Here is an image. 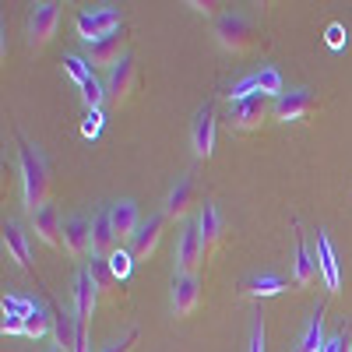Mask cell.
<instances>
[{
    "mask_svg": "<svg viewBox=\"0 0 352 352\" xmlns=\"http://www.w3.org/2000/svg\"><path fill=\"white\" fill-rule=\"evenodd\" d=\"M21 184H25V208L28 215L50 204V166L36 144L21 141Z\"/></svg>",
    "mask_w": 352,
    "mask_h": 352,
    "instance_id": "6da1fadb",
    "label": "cell"
},
{
    "mask_svg": "<svg viewBox=\"0 0 352 352\" xmlns=\"http://www.w3.org/2000/svg\"><path fill=\"white\" fill-rule=\"evenodd\" d=\"M215 39H219V46L229 50V53H247V50L257 43V25H254L247 14H240V11L219 14V21H215Z\"/></svg>",
    "mask_w": 352,
    "mask_h": 352,
    "instance_id": "7a4b0ae2",
    "label": "cell"
},
{
    "mask_svg": "<svg viewBox=\"0 0 352 352\" xmlns=\"http://www.w3.org/2000/svg\"><path fill=\"white\" fill-rule=\"evenodd\" d=\"M317 109H320V99H317V92H310V88H289L282 99L272 102V116L282 120V124H303Z\"/></svg>",
    "mask_w": 352,
    "mask_h": 352,
    "instance_id": "3957f363",
    "label": "cell"
},
{
    "mask_svg": "<svg viewBox=\"0 0 352 352\" xmlns=\"http://www.w3.org/2000/svg\"><path fill=\"white\" fill-rule=\"evenodd\" d=\"M134 92H138V67H134V56H124V60L113 64L109 74H106V106L120 109L124 102H131Z\"/></svg>",
    "mask_w": 352,
    "mask_h": 352,
    "instance_id": "277c9868",
    "label": "cell"
},
{
    "mask_svg": "<svg viewBox=\"0 0 352 352\" xmlns=\"http://www.w3.org/2000/svg\"><path fill=\"white\" fill-rule=\"evenodd\" d=\"M78 36L92 46L96 39H102V36H113V32H120L124 28V18H120V11L116 8H92V11H81L78 14Z\"/></svg>",
    "mask_w": 352,
    "mask_h": 352,
    "instance_id": "5b68a950",
    "label": "cell"
},
{
    "mask_svg": "<svg viewBox=\"0 0 352 352\" xmlns=\"http://www.w3.org/2000/svg\"><path fill=\"white\" fill-rule=\"evenodd\" d=\"M268 116H272V102H268V96H261V92H257V96H250V99L232 102V109H229V124H232V131L250 134V131H261Z\"/></svg>",
    "mask_w": 352,
    "mask_h": 352,
    "instance_id": "8992f818",
    "label": "cell"
},
{
    "mask_svg": "<svg viewBox=\"0 0 352 352\" xmlns=\"http://www.w3.org/2000/svg\"><path fill=\"white\" fill-rule=\"evenodd\" d=\"M197 204H201V190L194 184V176H180V180L169 187L166 201H162V215L169 222H180V219H187L197 208Z\"/></svg>",
    "mask_w": 352,
    "mask_h": 352,
    "instance_id": "52a82bcc",
    "label": "cell"
},
{
    "mask_svg": "<svg viewBox=\"0 0 352 352\" xmlns=\"http://www.w3.org/2000/svg\"><path fill=\"white\" fill-rule=\"evenodd\" d=\"M56 25H60V4L46 0V4L32 8V14H28V43H32V50L50 46V39L56 36Z\"/></svg>",
    "mask_w": 352,
    "mask_h": 352,
    "instance_id": "ba28073f",
    "label": "cell"
},
{
    "mask_svg": "<svg viewBox=\"0 0 352 352\" xmlns=\"http://www.w3.org/2000/svg\"><path fill=\"white\" fill-rule=\"evenodd\" d=\"M208 261V250H204V240H201V229L197 222L184 229L180 243H176V275H197V268Z\"/></svg>",
    "mask_w": 352,
    "mask_h": 352,
    "instance_id": "9c48e42d",
    "label": "cell"
},
{
    "mask_svg": "<svg viewBox=\"0 0 352 352\" xmlns=\"http://www.w3.org/2000/svg\"><path fill=\"white\" fill-rule=\"evenodd\" d=\"M50 317H53L56 349H64V352H88V331H81L74 314H67L60 307H50Z\"/></svg>",
    "mask_w": 352,
    "mask_h": 352,
    "instance_id": "30bf717a",
    "label": "cell"
},
{
    "mask_svg": "<svg viewBox=\"0 0 352 352\" xmlns=\"http://www.w3.org/2000/svg\"><path fill=\"white\" fill-rule=\"evenodd\" d=\"M166 226H169V219H166L162 212H155V215H148V219H141L138 232L131 236V254H134V261H148V257L159 250Z\"/></svg>",
    "mask_w": 352,
    "mask_h": 352,
    "instance_id": "8fae6325",
    "label": "cell"
},
{
    "mask_svg": "<svg viewBox=\"0 0 352 352\" xmlns=\"http://www.w3.org/2000/svg\"><path fill=\"white\" fill-rule=\"evenodd\" d=\"M85 272H88V278H92L99 300H106V303L120 300V278L113 275L109 257H96V254H92V257H88V264H85Z\"/></svg>",
    "mask_w": 352,
    "mask_h": 352,
    "instance_id": "7c38bea8",
    "label": "cell"
},
{
    "mask_svg": "<svg viewBox=\"0 0 352 352\" xmlns=\"http://www.w3.org/2000/svg\"><path fill=\"white\" fill-rule=\"evenodd\" d=\"M28 219H32V232L46 247H53V250L64 247V222H60V215H56V204H43V208L32 212Z\"/></svg>",
    "mask_w": 352,
    "mask_h": 352,
    "instance_id": "4fadbf2b",
    "label": "cell"
},
{
    "mask_svg": "<svg viewBox=\"0 0 352 352\" xmlns=\"http://www.w3.org/2000/svg\"><path fill=\"white\" fill-rule=\"evenodd\" d=\"M64 250L71 257L92 254V219H85V215L64 219Z\"/></svg>",
    "mask_w": 352,
    "mask_h": 352,
    "instance_id": "5bb4252c",
    "label": "cell"
},
{
    "mask_svg": "<svg viewBox=\"0 0 352 352\" xmlns=\"http://www.w3.org/2000/svg\"><path fill=\"white\" fill-rule=\"evenodd\" d=\"M190 141H194V155L197 159H212V152H215V109L212 106H201L197 109Z\"/></svg>",
    "mask_w": 352,
    "mask_h": 352,
    "instance_id": "9a60e30c",
    "label": "cell"
},
{
    "mask_svg": "<svg viewBox=\"0 0 352 352\" xmlns=\"http://www.w3.org/2000/svg\"><path fill=\"white\" fill-rule=\"evenodd\" d=\"M96 300H99V292H96L92 278H88V272L81 268V272H78V278H74V317H78L81 331L92 328V310H96Z\"/></svg>",
    "mask_w": 352,
    "mask_h": 352,
    "instance_id": "2e32d148",
    "label": "cell"
},
{
    "mask_svg": "<svg viewBox=\"0 0 352 352\" xmlns=\"http://www.w3.org/2000/svg\"><path fill=\"white\" fill-rule=\"evenodd\" d=\"M201 303V282L197 275H176L173 278V314L176 317H190Z\"/></svg>",
    "mask_w": 352,
    "mask_h": 352,
    "instance_id": "e0dca14e",
    "label": "cell"
},
{
    "mask_svg": "<svg viewBox=\"0 0 352 352\" xmlns=\"http://www.w3.org/2000/svg\"><path fill=\"white\" fill-rule=\"evenodd\" d=\"M124 28L120 32H113V36H102L96 39L92 46H88V64L92 67H113V64H120L124 60Z\"/></svg>",
    "mask_w": 352,
    "mask_h": 352,
    "instance_id": "ac0fdd59",
    "label": "cell"
},
{
    "mask_svg": "<svg viewBox=\"0 0 352 352\" xmlns=\"http://www.w3.org/2000/svg\"><path fill=\"white\" fill-rule=\"evenodd\" d=\"M314 257H317L320 275H324V285H328L331 292H338V285H342V275H338V257H335V250H331V240H328V232H324V229H317Z\"/></svg>",
    "mask_w": 352,
    "mask_h": 352,
    "instance_id": "d6986e66",
    "label": "cell"
},
{
    "mask_svg": "<svg viewBox=\"0 0 352 352\" xmlns=\"http://www.w3.org/2000/svg\"><path fill=\"white\" fill-rule=\"evenodd\" d=\"M116 229H113V219H109V204L106 208H99L92 215V254L96 257H109L116 250Z\"/></svg>",
    "mask_w": 352,
    "mask_h": 352,
    "instance_id": "ffe728a7",
    "label": "cell"
},
{
    "mask_svg": "<svg viewBox=\"0 0 352 352\" xmlns=\"http://www.w3.org/2000/svg\"><path fill=\"white\" fill-rule=\"evenodd\" d=\"M197 229H201V240H204V250H215L219 243H222V236H226V222H222V215H219V208L212 201H204L201 204V212H197Z\"/></svg>",
    "mask_w": 352,
    "mask_h": 352,
    "instance_id": "44dd1931",
    "label": "cell"
},
{
    "mask_svg": "<svg viewBox=\"0 0 352 352\" xmlns=\"http://www.w3.org/2000/svg\"><path fill=\"white\" fill-rule=\"evenodd\" d=\"M289 289H292V282L282 275H250L240 285L247 300H268V296H278V292H289Z\"/></svg>",
    "mask_w": 352,
    "mask_h": 352,
    "instance_id": "7402d4cb",
    "label": "cell"
},
{
    "mask_svg": "<svg viewBox=\"0 0 352 352\" xmlns=\"http://www.w3.org/2000/svg\"><path fill=\"white\" fill-rule=\"evenodd\" d=\"M109 219H113V229H116V236H120V240H131L134 232H138V226H141L138 204H134L131 197L113 201V204H109Z\"/></svg>",
    "mask_w": 352,
    "mask_h": 352,
    "instance_id": "603a6c76",
    "label": "cell"
},
{
    "mask_svg": "<svg viewBox=\"0 0 352 352\" xmlns=\"http://www.w3.org/2000/svg\"><path fill=\"white\" fill-rule=\"evenodd\" d=\"M317 257L310 254V247H307V240L300 236L296 240V268H292V285L296 289H310L314 282H317Z\"/></svg>",
    "mask_w": 352,
    "mask_h": 352,
    "instance_id": "cb8c5ba5",
    "label": "cell"
},
{
    "mask_svg": "<svg viewBox=\"0 0 352 352\" xmlns=\"http://www.w3.org/2000/svg\"><path fill=\"white\" fill-rule=\"evenodd\" d=\"M324 307L317 303V310L310 314V324H307V331H303V338H300V345H296V352H324Z\"/></svg>",
    "mask_w": 352,
    "mask_h": 352,
    "instance_id": "d4e9b609",
    "label": "cell"
},
{
    "mask_svg": "<svg viewBox=\"0 0 352 352\" xmlns=\"http://www.w3.org/2000/svg\"><path fill=\"white\" fill-rule=\"evenodd\" d=\"M4 250L11 254V261L18 264V268H28V236H25V229L18 222H8L4 226Z\"/></svg>",
    "mask_w": 352,
    "mask_h": 352,
    "instance_id": "484cf974",
    "label": "cell"
},
{
    "mask_svg": "<svg viewBox=\"0 0 352 352\" xmlns=\"http://www.w3.org/2000/svg\"><path fill=\"white\" fill-rule=\"evenodd\" d=\"M50 331H53V317L43 307H36L32 314L25 317V338H46Z\"/></svg>",
    "mask_w": 352,
    "mask_h": 352,
    "instance_id": "4316f807",
    "label": "cell"
},
{
    "mask_svg": "<svg viewBox=\"0 0 352 352\" xmlns=\"http://www.w3.org/2000/svg\"><path fill=\"white\" fill-rule=\"evenodd\" d=\"M257 85H261V96H268V99H282V96H285L282 74H278L275 67H264V71H257Z\"/></svg>",
    "mask_w": 352,
    "mask_h": 352,
    "instance_id": "83f0119b",
    "label": "cell"
},
{
    "mask_svg": "<svg viewBox=\"0 0 352 352\" xmlns=\"http://www.w3.org/2000/svg\"><path fill=\"white\" fill-rule=\"evenodd\" d=\"M64 71H67V78L78 81V85H85V81L96 78V74H92V64H88L85 56H78V53H67V56H64Z\"/></svg>",
    "mask_w": 352,
    "mask_h": 352,
    "instance_id": "f1b7e54d",
    "label": "cell"
},
{
    "mask_svg": "<svg viewBox=\"0 0 352 352\" xmlns=\"http://www.w3.org/2000/svg\"><path fill=\"white\" fill-rule=\"evenodd\" d=\"M81 99H85L88 113H92V109H99V106L106 102V81H99V78L85 81V85H81Z\"/></svg>",
    "mask_w": 352,
    "mask_h": 352,
    "instance_id": "f546056e",
    "label": "cell"
},
{
    "mask_svg": "<svg viewBox=\"0 0 352 352\" xmlns=\"http://www.w3.org/2000/svg\"><path fill=\"white\" fill-rule=\"evenodd\" d=\"M109 268H113V275H116V278L124 282V278H127V275L134 272V254H131V250H120V247H116V250L109 254Z\"/></svg>",
    "mask_w": 352,
    "mask_h": 352,
    "instance_id": "4dcf8cb0",
    "label": "cell"
},
{
    "mask_svg": "<svg viewBox=\"0 0 352 352\" xmlns=\"http://www.w3.org/2000/svg\"><path fill=\"white\" fill-rule=\"evenodd\" d=\"M99 131H102V109H92V113L85 116V124H81V134L85 138H96Z\"/></svg>",
    "mask_w": 352,
    "mask_h": 352,
    "instance_id": "1f68e13d",
    "label": "cell"
},
{
    "mask_svg": "<svg viewBox=\"0 0 352 352\" xmlns=\"http://www.w3.org/2000/svg\"><path fill=\"white\" fill-rule=\"evenodd\" d=\"M138 338H141V335H138V328H134V331H127V335H124L120 342H113V345H106L102 352H131V349L138 345Z\"/></svg>",
    "mask_w": 352,
    "mask_h": 352,
    "instance_id": "d6a6232c",
    "label": "cell"
},
{
    "mask_svg": "<svg viewBox=\"0 0 352 352\" xmlns=\"http://www.w3.org/2000/svg\"><path fill=\"white\" fill-rule=\"evenodd\" d=\"M250 352H264V317L254 320V331H250Z\"/></svg>",
    "mask_w": 352,
    "mask_h": 352,
    "instance_id": "836d02e7",
    "label": "cell"
},
{
    "mask_svg": "<svg viewBox=\"0 0 352 352\" xmlns=\"http://www.w3.org/2000/svg\"><path fill=\"white\" fill-rule=\"evenodd\" d=\"M0 328H4V335H25V317H14V314H8V317H4V324H0Z\"/></svg>",
    "mask_w": 352,
    "mask_h": 352,
    "instance_id": "e575fe53",
    "label": "cell"
},
{
    "mask_svg": "<svg viewBox=\"0 0 352 352\" xmlns=\"http://www.w3.org/2000/svg\"><path fill=\"white\" fill-rule=\"evenodd\" d=\"M345 338H349V331H338L335 338L324 342V352H342V349H345Z\"/></svg>",
    "mask_w": 352,
    "mask_h": 352,
    "instance_id": "d590c367",
    "label": "cell"
},
{
    "mask_svg": "<svg viewBox=\"0 0 352 352\" xmlns=\"http://www.w3.org/2000/svg\"><path fill=\"white\" fill-rule=\"evenodd\" d=\"M197 14H215V4H201V0H194V4H190Z\"/></svg>",
    "mask_w": 352,
    "mask_h": 352,
    "instance_id": "8d00e7d4",
    "label": "cell"
},
{
    "mask_svg": "<svg viewBox=\"0 0 352 352\" xmlns=\"http://www.w3.org/2000/svg\"><path fill=\"white\" fill-rule=\"evenodd\" d=\"M50 352H64V349H50Z\"/></svg>",
    "mask_w": 352,
    "mask_h": 352,
    "instance_id": "74e56055",
    "label": "cell"
}]
</instances>
